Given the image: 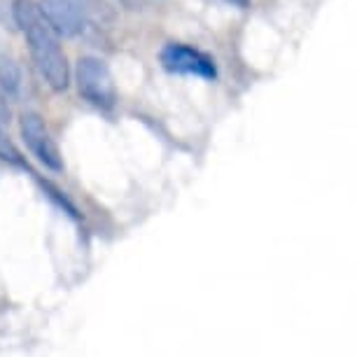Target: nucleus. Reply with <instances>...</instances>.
<instances>
[{
    "instance_id": "1",
    "label": "nucleus",
    "mask_w": 357,
    "mask_h": 357,
    "mask_svg": "<svg viewBox=\"0 0 357 357\" xmlns=\"http://www.w3.org/2000/svg\"><path fill=\"white\" fill-rule=\"evenodd\" d=\"M12 15H15V26L26 40L31 61L47 86L52 91H66L70 84V66L59 36L40 12V5L36 0H15Z\"/></svg>"
},
{
    "instance_id": "2",
    "label": "nucleus",
    "mask_w": 357,
    "mask_h": 357,
    "mask_svg": "<svg viewBox=\"0 0 357 357\" xmlns=\"http://www.w3.org/2000/svg\"><path fill=\"white\" fill-rule=\"evenodd\" d=\"M77 91L86 103L98 110H112L117 105V86L107 63L98 56H79L75 66Z\"/></svg>"
},
{
    "instance_id": "3",
    "label": "nucleus",
    "mask_w": 357,
    "mask_h": 357,
    "mask_svg": "<svg viewBox=\"0 0 357 357\" xmlns=\"http://www.w3.org/2000/svg\"><path fill=\"white\" fill-rule=\"evenodd\" d=\"M19 131H22L26 147L40 164L54 173L63 171V157L59 152V145L54 143L50 129H47L43 114L36 110H24L19 114Z\"/></svg>"
},
{
    "instance_id": "4",
    "label": "nucleus",
    "mask_w": 357,
    "mask_h": 357,
    "mask_svg": "<svg viewBox=\"0 0 357 357\" xmlns=\"http://www.w3.org/2000/svg\"><path fill=\"white\" fill-rule=\"evenodd\" d=\"M159 61L164 70L175 73V75H192L201 79L218 77V66L213 56L185 43H166L159 52Z\"/></svg>"
},
{
    "instance_id": "5",
    "label": "nucleus",
    "mask_w": 357,
    "mask_h": 357,
    "mask_svg": "<svg viewBox=\"0 0 357 357\" xmlns=\"http://www.w3.org/2000/svg\"><path fill=\"white\" fill-rule=\"evenodd\" d=\"M38 5L59 38H75L84 31V15L75 0H40Z\"/></svg>"
},
{
    "instance_id": "6",
    "label": "nucleus",
    "mask_w": 357,
    "mask_h": 357,
    "mask_svg": "<svg viewBox=\"0 0 357 357\" xmlns=\"http://www.w3.org/2000/svg\"><path fill=\"white\" fill-rule=\"evenodd\" d=\"M0 91L5 96H19L22 91V70L8 52L0 50Z\"/></svg>"
},
{
    "instance_id": "7",
    "label": "nucleus",
    "mask_w": 357,
    "mask_h": 357,
    "mask_svg": "<svg viewBox=\"0 0 357 357\" xmlns=\"http://www.w3.org/2000/svg\"><path fill=\"white\" fill-rule=\"evenodd\" d=\"M0 161H5V164H10V166H17V168H24V171H29V164H26V159L22 157L19 147L10 140L8 133L3 131V126H0Z\"/></svg>"
},
{
    "instance_id": "8",
    "label": "nucleus",
    "mask_w": 357,
    "mask_h": 357,
    "mask_svg": "<svg viewBox=\"0 0 357 357\" xmlns=\"http://www.w3.org/2000/svg\"><path fill=\"white\" fill-rule=\"evenodd\" d=\"M38 183H40V187H43V192L47 194V197H50V199L54 201V204H56L59 208H61L63 213H68L70 218H75V220L79 218L77 208L70 204V199L66 197V194H63L61 190H59V187H54L52 183H47V180H40V178H38Z\"/></svg>"
},
{
    "instance_id": "9",
    "label": "nucleus",
    "mask_w": 357,
    "mask_h": 357,
    "mask_svg": "<svg viewBox=\"0 0 357 357\" xmlns=\"http://www.w3.org/2000/svg\"><path fill=\"white\" fill-rule=\"evenodd\" d=\"M12 5L15 0H0V26L8 31H15V15H12Z\"/></svg>"
},
{
    "instance_id": "10",
    "label": "nucleus",
    "mask_w": 357,
    "mask_h": 357,
    "mask_svg": "<svg viewBox=\"0 0 357 357\" xmlns=\"http://www.w3.org/2000/svg\"><path fill=\"white\" fill-rule=\"evenodd\" d=\"M225 3L234 5V8H238V10H248L252 5V0H225Z\"/></svg>"
}]
</instances>
